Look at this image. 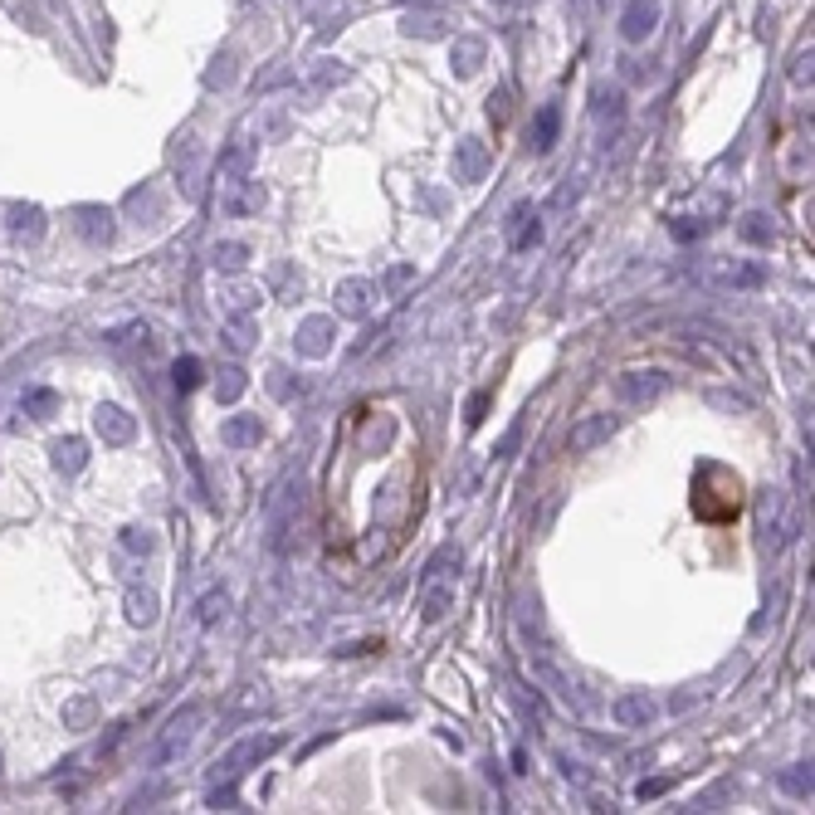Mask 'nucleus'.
Returning <instances> with one entry per match:
<instances>
[{"label": "nucleus", "mask_w": 815, "mask_h": 815, "mask_svg": "<svg viewBox=\"0 0 815 815\" xmlns=\"http://www.w3.org/2000/svg\"><path fill=\"white\" fill-rule=\"evenodd\" d=\"M206 806H210V810H239V791H235V782L215 786L210 796H206Z\"/></svg>", "instance_id": "nucleus-28"}, {"label": "nucleus", "mask_w": 815, "mask_h": 815, "mask_svg": "<svg viewBox=\"0 0 815 815\" xmlns=\"http://www.w3.org/2000/svg\"><path fill=\"white\" fill-rule=\"evenodd\" d=\"M210 259H215V269L235 273V269H245V264H249V245H239V239H225V245L210 249Z\"/></svg>", "instance_id": "nucleus-19"}, {"label": "nucleus", "mask_w": 815, "mask_h": 815, "mask_svg": "<svg viewBox=\"0 0 815 815\" xmlns=\"http://www.w3.org/2000/svg\"><path fill=\"white\" fill-rule=\"evenodd\" d=\"M273 752H279V737H273V733H249L245 742H235V747L225 752V757H220V766H215V772H220V782H239V776H245L249 766L269 762Z\"/></svg>", "instance_id": "nucleus-1"}, {"label": "nucleus", "mask_w": 815, "mask_h": 815, "mask_svg": "<svg viewBox=\"0 0 815 815\" xmlns=\"http://www.w3.org/2000/svg\"><path fill=\"white\" fill-rule=\"evenodd\" d=\"M757 279H762V273L752 269V264H747V269H723V283H757Z\"/></svg>", "instance_id": "nucleus-37"}, {"label": "nucleus", "mask_w": 815, "mask_h": 815, "mask_svg": "<svg viewBox=\"0 0 815 815\" xmlns=\"http://www.w3.org/2000/svg\"><path fill=\"white\" fill-rule=\"evenodd\" d=\"M791 79H796V83H810V50L791 59Z\"/></svg>", "instance_id": "nucleus-36"}, {"label": "nucleus", "mask_w": 815, "mask_h": 815, "mask_svg": "<svg viewBox=\"0 0 815 815\" xmlns=\"http://www.w3.org/2000/svg\"><path fill=\"white\" fill-rule=\"evenodd\" d=\"M654 25H659L654 0H630V5L620 10V40L625 44H644L654 34Z\"/></svg>", "instance_id": "nucleus-5"}, {"label": "nucleus", "mask_w": 815, "mask_h": 815, "mask_svg": "<svg viewBox=\"0 0 815 815\" xmlns=\"http://www.w3.org/2000/svg\"><path fill=\"white\" fill-rule=\"evenodd\" d=\"M742 239H747V245H772V225H766V215H742Z\"/></svg>", "instance_id": "nucleus-26"}, {"label": "nucleus", "mask_w": 815, "mask_h": 815, "mask_svg": "<svg viewBox=\"0 0 815 815\" xmlns=\"http://www.w3.org/2000/svg\"><path fill=\"white\" fill-rule=\"evenodd\" d=\"M200 703H186L181 713L171 718V723H166V733H162V742H157V752H152V762L157 766H166V762H176L181 757V752L190 747V737H196V727H200Z\"/></svg>", "instance_id": "nucleus-2"}, {"label": "nucleus", "mask_w": 815, "mask_h": 815, "mask_svg": "<svg viewBox=\"0 0 815 815\" xmlns=\"http://www.w3.org/2000/svg\"><path fill=\"white\" fill-rule=\"evenodd\" d=\"M708 401L718 405V411H752V405H747V401H742V395H723V391H713V395H708Z\"/></svg>", "instance_id": "nucleus-35"}, {"label": "nucleus", "mask_w": 815, "mask_h": 815, "mask_svg": "<svg viewBox=\"0 0 815 815\" xmlns=\"http://www.w3.org/2000/svg\"><path fill=\"white\" fill-rule=\"evenodd\" d=\"M10 235L34 245V239L44 235V210L40 206H10Z\"/></svg>", "instance_id": "nucleus-14"}, {"label": "nucleus", "mask_w": 815, "mask_h": 815, "mask_svg": "<svg viewBox=\"0 0 815 815\" xmlns=\"http://www.w3.org/2000/svg\"><path fill=\"white\" fill-rule=\"evenodd\" d=\"M83 464H88V445H83V440H54V469L59 474H79Z\"/></svg>", "instance_id": "nucleus-15"}, {"label": "nucleus", "mask_w": 815, "mask_h": 815, "mask_svg": "<svg viewBox=\"0 0 815 815\" xmlns=\"http://www.w3.org/2000/svg\"><path fill=\"white\" fill-rule=\"evenodd\" d=\"M371 283L366 279H347V283H338V313L342 318H366L371 313Z\"/></svg>", "instance_id": "nucleus-12"}, {"label": "nucleus", "mask_w": 815, "mask_h": 815, "mask_svg": "<svg viewBox=\"0 0 815 815\" xmlns=\"http://www.w3.org/2000/svg\"><path fill=\"white\" fill-rule=\"evenodd\" d=\"M669 391V376L664 371H625V376H616V395L625 405H650L659 395Z\"/></svg>", "instance_id": "nucleus-3"}, {"label": "nucleus", "mask_w": 815, "mask_h": 815, "mask_svg": "<svg viewBox=\"0 0 815 815\" xmlns=\"http://www.w3.org/2000/svg\"><path fill=\"white\" fill-rule=\"evenodd\" d=\"M249 342H255V322H249V318L230 322V347H235V352H245Z\"/></svg>", "instance_id": "nucleus-31"}, {"label": "nucleus", "mask_w": 815, "mask_h": 815, "mask_svg": "<svg viewBox=\"0 0 815 815\" xmlns=\"http://www.w3.org/2000/svg\"><path fill=\"white\" fill-rule=\"evenodd\" d=\"M93 430H98L103 445H132L137 421H132L123 405H98V411H93Z\"/></svg>", "instance_id": "nucleus-6"}, {"label": "nucleus", "mask_w": 815, "mask_h": 815, "mask_svg": "<svg viewBox=\"0 0 815 815\" xmlns=\"http://www.w3.org/2000/svg\"><path fill=\"white\" fill-rule=\"evenodd\" d=\"M293 342H298V352H303V357H328V347H332V318H322V313H318V318H303V322H298V338H293Z\"/></svg>", "instance_id": "nucleus-10"}, {"label": "nucleus", "mask_w": 815, "mask_h": 815, "mask_svg": "<svg viewBox=\"0 0 815 815\" xmlns=\"http://www.w3.org/2000/svg\"><path fill=\"white\" fill-rule=\"evenodd\" d=\"M245 386H249V376H245V371H239V366H225V371H220V381H215V395H220V401L230 405V401H239V395H245Z\"/></svg>", "instance_id": "nucleus-23"}, {"label": "nucleus", "mask_w": 815, "mask_h": 815, "mask_svg": "<svg viewBox=\"0 0 815 815\" xmlns=\"http://www.w3.org/2000/svg\"><path fill=\"white\" fill-rule=\"evenodd\" d=\"M488 166H494V157H488V147L478 137H459L454 142V181L474 186L488 176Z\"/></svg>", "instance_id": "nucleus-4"}, {"label": "nucleus", "mask_w": 815, "mask_h": 815, "mask_svg": "<svg viewBox=\"0 0 815 815\" xmlns=\"http://www.w3.org/2000/svg\"><path fill=\"white\" fill-rule=\"evenodd\" d=\"M449 606H454V586H430V581H425V606H421V610H425L430 625H435V620H445Z\"/></svg>", "instance_id": "nucleus-22"}, {"label": "nucleus", "mask_w": 815, "mask_h": 815, "mask_svg": "<svg viewBox=\"0 0 815 815\" xmlns=\"http://www.w3.org/2000/svg\"><path fill=\"white\" fill-rule=\"evenodd\" d=\"M220 440L230 449H255L259 440H264V425H259V415H230V421L220 425Z\"/></svg>", "instance_id": "nucleus-11"}, {"label": "nucleus", "mask_w": 815, "mask_h": 815, "mask_svg": "<svg viewBox=\"0 0 815 815\" xmlns=\"http://www.w3.org/2000/svg\"><path fill=\"white\" fill-rule=\"evenodd\" d=\"M488 401H494V395H488V391H478L474 401H469V411H464V421L478 425V421H484V411H488Z\"/></svg>", "instance_id": "nucleus-34"}, {"label": "nucleus", "mask_w": 815, "mask_h": 815, "mask_svg": "<svg viewBox=\"0 0 815 815\" xmlns=\"http://www.w3.org/2000/svg\"><path fill=\"white\" fill-rule=\"evenodd\" d=\"M255 289H230L225 293V308H230V313H249V308H255Z\"/></svg>", "instance_id": "nucleus-32"}, {"label": "nucleus", "mask_w": 815, "mask_h": 815, "mask_svg": "<svg viewBox=\"0 0 815 815\" xmlns=\"http://www.w3.org/2000/svg\"><path fill=\"white\" fill-rule=\"evenodd\" d=\"M616 430H620L616 415H586L581 425H571L567 445H571V454H591L596 445H606V440L616 435Z\"/></svg>", "instance_id": "nucleus-7"}, {"label": "nucleus", "mask_w": 815, "mask_h": 815, "mask_svg": "<svg viewBox=\"0 0 815 815\" xmlns=\"http://www.w3.org/2000/svg\"><path fill=\"white\" fill-rule=\"evenodd\" d=\"M610 718H616V727H650L659 718V703L650 693H625V699L610 703Z\"/></svg>", "instance_id": "nucleus-8"}, {"label": "nucleus", "mask_w": 815, "mask_h": 815, "mask_svg": "<svg viewBox=\"0 0 815 815\" xmlns=\"http://www.w3.org/2000/svg\"><path fill=\"white\" fill-rule=\"evenodd\" d=\"M200 376H206L200 357H176V362H171V381H176V391H196V386H200Z\"/></svg>", "instance_id": "nucleus-20"}, {"label": "nucleus", "mask_w": 815, "mask_h": 815, "mask_svg": "<svg viewBox=\"0 0 815 815\" xmlns=\"http://www.w3.org/2000/svg\"><path fill=\"white\" fill-rule=\"evenodd\" d=\"M123 606H127V620H132V625H152V620H157V596L142 591V586H132V591L123 596Z\"/></svg>", "instance_id": "nucleus-17"}, {"label": "nucleus", "mask_w": 815, "mask_h": 815, "mask_svg": "<svg viewBox=\"0 0 815 815\" xmlns=\"http://www.w3.org/2000/svg\"><path fill=\"white\" fill-rule=\"evenodd\" d=\"M405 34H421V40H435V34H440V20H430V15H405Z\"/></svg>", "instance_id": "nucleus-30"}, {"label": "nucleus", "mask_w": 815, "mask_h": 815, "mask_svg": "<svg viewBox=\"0 0 815 815\" xmlns=\"http://www.w3.org/2000/svg\"><path fill=\"white\" fill-rule=\"evenodd\" d=\"M225 610H230V596H225L220 586H210V591L196 601V620H200V625H215V620H220Z\"/></svg>", "instance_id": "nucleus-21"}, {"label": "nucleus", "mask_w": 815, "mask_h": 815, "mask_svg": "<svg viewBox=\"0 0 815 815\" xmlns=\"http://www.w3.org/2000/svg\"><path fill=\"white\" fill-rule=\"evenodd\" d=\"M557 132H561V107L557 103H542L533 117V132H527V142H533L537 157H547V152L557 147Z\"/></svg>", "instance_id": "nucleus-9"}, {"label": "nucleus", "mask_w": 815, "mask_h": 815, "mask_svg": "<svg viewBox=\"0 0 815 815\" xmlns=\"http://www.w3.org/2000/svg\"><path fill=\"white\" fill-rule=\"evenodd\" d=\"M123 547H127V552H142V557H147V552H152V533H147V527H123Z\"/></svg>", "instance_id": "nucleus-29"}, {"label": "nucleus", "mask_w": 815, "mask_h": 815, "mask_svg": "<svg viewBox=\"0 0 815 815\" xmlns=\"http://www.w3.org/2000/svg\"><path fill=\"white\" fill-rule=\"evenodd\" d=\"M669 786H674L669 776H654V782H640V786H634V796H640V801H650V796H664Z\"/></svg>", "instance_id": "nucleus-33"}, {"label": "nucleus", "mask_w": 815, "mask_h": 815, "mask_svg": "<svg viewBox=\"0 0 815 815\" xmlns=\"http://www.w3.org/2000/svg\"><path fill=\"white\" fill-rule=\"evenodd\" d=\"M54 405H59V395H54L50 386H40V391H30V395H25V411L34 415V421H44V415H50Z\"/></svg>", "instance_id": "nucleus-27"}, {"label": "nucleus", "mask_w": 815, "mask_h": 815, "mask_svg": "<svg viewBox=\"0 0 815 815\" xmlns=\"http://www.w3.org/2000/svg\"><path fill=\"white\" fill-rule=\"evenodd\" d=\"M537 239H542V225H537L533 206H518L513 210V249H533Z\"/></svg>", "instance_id": "nucleus-16"}, {"label": "nucleus", "mask_w": 815, "mask_h": 815, "mask_svg": "<svg viewBox=\"0 0 815 815\" xmlns=\"http://www.w3.org/2000/svg\"><path fill=\"white\" fill-rule=\"evenodd\" d=\"M478 64H484V44L478 40H454V69H459V74H474Z\"/></svg>", "instance_id": "nucleus-25"}, {"label": "nucleus", "mask_w": 815, "mask_h": 815, "mask_svg": "<svg viewBox=\"0 0 815 815\" xmlns=\"http://www.w3.org/2000/svg\"><path fill=\"white\" fill-rule=\"evenodd\" d=\"M782 791H786V796H796V801H806L810 796V762L786 766V772H782Z\"/></svg>", "instance_id": "nucleus-24"}, {"label": "nucleus", "mask_w": 815, "mask_h": 815, "mask_svg": "<svg viewBox=\"0 0 815 815\" xmlns=\"http://www.w3.org/2000/svg\"><path fill=\"white\" fill-rule=\"evenodd\" d=\"M259 206H264V186H259V181H245V176H239L235 190H230V215H255Z\"/></svg>", "instance_id": "nucleus-18"}, {"label": "nucleus", "mask_w": 815, "mask_h": 815, "mask_svg": "<svg viewBox=\"0 0 815 815\" xmlns=\"http://www.w3.org/2000/svg\"><path fill=\"white\" fill-rule=\"evenodd\" d=\"M79 235L88 239V245H107V239H113V210L83 206V210H79Z\"/></svg>", "instance_id": "nucleus-13"}]
</instances>
